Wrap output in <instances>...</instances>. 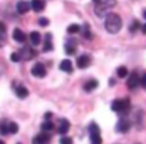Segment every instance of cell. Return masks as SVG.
I'll use <instances>...</instances> for the list:
<instances>
[{"mask_svg":"<svg viewBox=\"0 0 146 144\" xmlns=\"http://www.w3.org/2000/svg\"><path fill=\"white\" fill-rule=\"evenodd\" d=\"M51 116H53V113H51V112H46V113H45V120L51 119Z\"/></svg>","mask_w":146,"mask_h":144,"instance_id":"obj_31","label":"cell"},{"mask_svg":"<svg viewBox=\"0 0 146 144\" xmlns=\"http://www.w3.org/2000/svg\"><path fill=\"white\" fill-rule=\"evenodd\" d=\"M109 85H110V86L115 85V80H114V78H110V80H109Z\"/></svg>","mask_w":146,"mask_h":144,"instance_id":"obj_32","label":"cell"},{"mask_svg":"<svg viewBox=\"0 0 146 144\" xmlns=\"http://www.w3.org/2000/svg\"><path fill=\"white\" fill-rule=\"evenodd\" d=\"M142 15H144V18L146 19V9H144V12H142Z\"/></svg>","mask_w":146,"mask_h":144,"instance_id":"obj_34","label":"cell"},{"mask_svg":"<svg viewBox=\"0 0 146 144\" xmlns=\"http://www.w3.org/2000/svg\"><path fill=\"white\" fill-rule=\"evenodd\" d=\"M31 73H32L35 77H45L46 76V70H45V67H44V64L36 63L35 66L31 68Z\"/></svg>","mask_w":146,"mask_h":144,"instance_id":"obj_9","label":"cell"},{"mask_svg":"<svg viewBox=\"0 0 146 144\" xmlns=\"http://www.w3.org/2000/svg\"><path fill=\"white\" fill-rule=\"evenodd\" d=\"M95 3V14L98 17H106L109 14V9L115 7L117 0H92Z\"/></svg>","mask_w":146,"mask_h":144,"instance_id":"obj_2","label":"cell"},{"mask_svg":"<svg viewBox=\"0 0 146 144\" xmlns=\"http://www.w3.org/2000/svg\"><path fill=\"white\" fill-rule=\"evenodd\" d=\"M13 39H14L17 43H25L26 41V35H25V32H23L22 30L15 28V30L13 31Z\"/></svg>","mask_w":146,"mask_h":144,"instance_id":"obj_17","label":"cell"},{"mask_svg":"<svg viewBox=\"0 0 146 144\" xmlns=\"http://www.w3.org/2000/svg\"><path fill=\"white\" fill-rule=\"evenodd\" d=\"M98 85H99L98 80L92 78V80H88L87 82H85V85H83V89H85V91H92V90H95V89L98 88Z\"/></svg>","mask_w":146,"mask_h":144,"instance_id":"obj_20","label":"cell"},{"mask_svg":"<svg viewBox=\"0 0 146 144\" xmlns=\"http://www.w3.org/2000/svg\"><path fill=\"white\" fill-rule=\"evenodd\" d=\"M62 144H67V143H72L73 140H72V138H67V137H62L60 138V140H59Z\"/></svg>","mask_w":146,"mask_h":144,"instance_id":"obj_29","label":"cell"},{"mask_svg":"<svg viewBox=\"0 0 146 144\" xmlns=\"http://www.w3.org/2000/svg\"><path fill=\"white\" fill-rule=\"evenodd\" d=\"M14 91H15V95L21 99H25L28 96V89L25 88L23 85H18V86H14Z\"/></svg>","mask_w":146,"mask_h":144,"instance_id":"obj_13","label":"cell"},{"mask_svg":"<svg viewBox=\"0 0 146 144\" xmlns=\"http://www.w3.org/2000/svg\"><path fill=\"white\" fill-rule=\"evenodd\" d=\"M30 41H31V45L33 46H37L38 44L41 43V35L37 32V31H32V32L30 33Z\"/></svg>","mask_w":146,"mask_h":144,"instance_id":"obj_18","label":"cell"},{"mask_svg":"<svg viewBox=\"0 0 146 144\" xmlns=\"http://www.w3.org/2000/svg\"><path fill=\"white\" fill-rule=\"evenodd\" d=\"M59 68H60L62 71H64V72H68V73L73 72V66H72V62L69 61V59H63V61L60 62V64H59Z\"/></svg>","mask_w":146,"mask_h":144,"instance_id":"obj_16","label":"cell"},{"mask_svg":"<svg viewBox=\"0 0 146 144\" xmlns=\"http://www.w3.org/2000/svg\"><path fill=\"white\" fill-rule=\"evenodd\" d=\"M82 35L85 36L86 39H91V32H90V27H88V25H85L82 27Z\"/></svg>","mask_w":146,"mask_h":144,"instance_id":"obj_25","label":"cell"},{"mask_svg":"<svg viewBox=\"0 0 146 144\" xmlns=\"http://www.w3.org/2000/svg\"><path fill=\"white\" fill-rule=\"evenodd\" d=\"M127 75H128V70H127V67L121 66V67L117 68V76H118V77L123 78V77H126Z\"/></svg>","mask_w":146,"mask_h":144,"instance_id":"obj_23","label":"cell"},{"mask_svg":"<svg viewBox=\"0 0 146 144\" xmlns=\"http://www.w3.org/2000/svg\"><path fill=\"white\" fill-rule=\"evenodd\" d=\"M129 108H131V103H129V99L128 98H124V99H115V100L111 103V109L114 112L119 115H126L128 113Z\"/></svg>","mask_w":146,"mask_h":144,"instance_id":"obj_3","label":"cell"},{"mask_svg":"<svg viewBox=\"0 0 146 144\" xmlns=\"http://www.w3.org/2000/svg\"><path fill=\"white\" fill-rule=\"evenodd\" d=\"M139 85H141V77L137 75L136 72H132L131 75L127 78V86H128L129 90H133L136 89Z\"/></svg>","mask_w":146,"mask_h":144,"instance_id":"obj_7","label":"cell"},{"mask_svg":"<svg viewBox=\"0 0 146 144\" xmlns=\"http://www.w3.org/2000/svg\"><path fill=\"white\" fill-rule=\"evenodd\" d=\"M104 26L109 33H118L122 28V18L117 13H109L105 17Z\"/></svg>","mask_w":146,"mask_h":144,"instance_id":"obj_1","label":"cell"},{"mask_svg":"<svg viewBox=\"0 0 146 144\" xmlns=\"http://www.w3.org/2000/svg\"><path fill=\"white\" fill-rule=\"evenodd\" d=\"M49 140H50V135L46 134V131H44L42 134H38L37 137L33 138L32 142L35 144H45V143H48Z\"/></svg>","mask_w":146,"mask_h":144,"instance_id":"obj_14","label":"cell"},{"mask_svg":"<svg viewBox=\"0 0 146 144\" xmlns=\"http://www.w3.org/2000/svg\"><path fill=\"white\" fill-rule=\"evenodd\" d=\"M141 32L142 33H146V25H142L141 26Z\"/></svg>","mask_w":146,"mask_h":144,"instance_id":"obj_33","label":"cell"},{"mask_svg":"<svg viewBox=\"0 0 146 144\" xmlns=\"http://www.w3.org/2000/svg\"><path fill=\"white\" fill-rule=\"evenodd\" d=\"M67 31H68V33H77L78 31H81V26L77 25V23H73L67 28Z\"/></svg>","mask_w":146,"mask_h":144,"instance_id":"obj_24","label":"cell"},{"mask_svg":"<svg viewBox=\"0 0 146 144\" xmlns=\"http://www.w3.org/2000/svg\"><path fill=\"white\" fill-rule=\"evenodd\" d=\"M90 64H91V58L88 56L82 54L81 57H78V59H77V67L78 68H81V70L87 68Z\"/></svg>","mask_w":146,"mask_h":144,"instance_id":"obj_10","label":"cell"},{"mask_svg":"<svg viewBox=\"0 0 146 144\" xmlns=\"http://www.w3.org/2000/svg\"><path fill=\"white\" fill-rule=\"evenodd\" d=\"M53 129H54V124L51 121H49V120H45V122L41 124V130L42 131H51Z\"/></svg>","mask_w":146,"mask_h":144,"instance_id":"obj_22","label":"cell"},{"mask_svg":"<svg viewBox=\"0 0 146 144\" xmlns=\"http://www.w3.org/2000/svg\"><path fill=\"white\" fill-rule=\"evenodd\" d=\"M69 127H71V124H69L68 120L63 119L60 120V122H59V129H58V133L60 135H66L67 133L69 131Z\"/></svg>","mask_w":146,"mask_h":144,"instance_id":"obj_12","label":"cell"},{"mask_svg":"<svg viewBox=\"0 0 146 144\" xmlns=\"http://www.w3.org/2000/svg\"><path fill=\"white\" fill-rule=\"evenodd\" d=\"M139 27H141V26H140V22H139L137 19H133V22H132V23H131V26H129V31H131V32L133 33V32H136L137 28H139Z\"/></svg>","mask_w":146,"mask_h":144,"instance_id":"obj_26","label":"cell"},{"mask_svg":"<svg viewBox=\"0 0 146 144\" xmlns=\"http://www.w3.org/2000/svg\"><path fill=\"white\" fill-rule=\"evenodd\" d=\"M18 53H19L21 58H22L23 61H30V59L35 58V56H36V52L28 45L23 46L21 50H18Z\"/></svg>","mask_w":146,"mask_h":144,"instance_id":"obj_6","label":"cell"},{"mask_svg":"<svg viewBox=\"0 0 146 144\" xmlns=\"http://www.w3.org/2000/svg\"><path fill=\"white\" fill-rule=\"evenodd\" d=\"M88 134H90V140L92 144H100L101 137H100V129L95 122H91L88 125Z\"/></svg>","mask_w":146,"mask_h":144,"instance_id":"obj_5","label":"cell"},{"mask_svg":"<svg viewBox=\"0 0 146 144\" xmlns=\"http://www.w3.org/2000/svg\"><path fill=\"white\" fill-rule=\"evenodd\" d=\"M66 53L68 56L76 54V40H68L66 44Z\"/></svg>","mask_w":146,"mask_h":144,"instance_id":"obj_21","label":"cell"},{"mask_svg":"<svg viewBox=\"0 0 146 144\" xmlns=\"http://www.w3.org/2000/svg\"><path fill=\"white\" fill-rule=\"evenodd\" d=\"M45 0H32L31 1V8L33 9V12H41L45 8Z\"/></svg>","mask_w":146,"mask_h":144,"instance_id":"obj_15","label":"cell"},{"mask_svg":"<svg viewBox=\"0 0 146 144\" xmlns=\"http://www.w3.org/2000/svg\"><path fill=\"white\" fill-rule=\"evenodd\" d=\"M15 8H17V12L19 14H25V13H27L30 10L31 4L28 1H25V0H19L17 3V5H15Z\"/></svg>","mask_w":146,"mask_h":144,"instance_id":"obj_11","label":"cell"},{"mask_svg":"<svg viewBox=\"0 0 146 144\" xmlns=\"http://www.w3.org/2000/svg\"><path fill=\"white\" fill-rule=\"evenodd\" d=\"M53 43H51V35L50 33H46L45 35V41H44V48L42 50L45 52V53H48V52H51L53 50Z\"/></svg>","mask_w":146,"mask_h":144,"instance_id":"obj_19","label":"cell"},{"mask_svg":"<svg viewBox=\"0 0 146 144\" xmlns=\"http://www.w3.org/2000/svg\"><path fill=\"white\" fill-rule=\"evenodd\" d=\"M38 25H40L41 27H46V26L49 25V19L48 18H45V17L38 18Z\"/></svg>","mask_w":146,"mask_h":144,"instance_id":"obj_28","label":"cell"},{"mask_svg":"<svg viewBox=\"0 0 146 144\" xmlns=\"http://www.w3.org/2000/svg\"><path fill=\"white\" fill-rule=\"evenodd\" d=\"M141 86L144 89H146V72H144L141 76Z\"/></svg>","mask_w":146,"mask_h":144,"instance_id":"obj_30","label":"cell"},{"mask_svg":"<svg viewBox=\"0 0 146 144\" xmlns=\"http://www.w3.org/2000/svg\"><path fill=\"white\" fill-rule=\"evenodd\" d=\"M21 59H22V58H21V56H19V53H18V52L10 54V61H12V62H19Z\"/></svg>","mask_w":146,"mask_h":144,"instance_id":"obj_27","label":"cell"},{"mask_svg":"<svg viewBox=\"0 0 146 144\" xmlns=\"http://www.w3.org/2000/svg\"><path fill=\"white\" fill-rule=\"evenodd\" d=\"M129 129H131V122H129L127 119H121V120L118 121V124H117V126H115V130H117V131H118V133H122V134L127 133Z\"/></svg>","mask_w":146,"mask_h":144,"instance_id":"obj_8","label":"cell"},{"mask_svg":"<svg viewBox=\"0 0 146 144\" xmlns=\"http://www.w3.org/2000/svg\"><path fill=\"white\" fill-rule=\"evenodd\" d=\"M0 131H1V135H12V134H17L18 133V125L15 124L14 121H8V120H4L0 125Z\"/></svg>","mask_w":146,"mask_h":144,"instance_id":"obj_4","label":"cell"}]
</instances>
